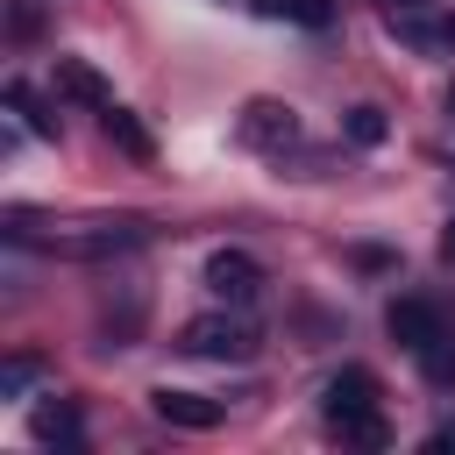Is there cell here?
Masks as SVG:
<instances>
[{"instance_id": "obj_3", "label": "cell", "mask_w": 455, "mask_h": 455, "mask_svg": "<svg viewBox=\"0 0 455 455\" xmlns=\"http://www.w3.org/2000/svg\"><path fill=\"white\" fill-rule=\"evenodd\" d=\"M206 291H213L220 306H249V299L263 291V263H256L249 249H213V256H206Z\"/></svg>"}, {"instance_id": "obj_16", "label": "cell", "mask_w": 455, "mask_h": 455, "mask_svg": "<svg viewBox=\"0 0 455 455\" xmlns=\"http://www.w3.org/2000/svg\"><path fill=\"white\" fill-rule=\"evenodd\" d=\"M441 256H448V263H455V220H448V235H441Z\"/></svg>"}, {"instance_id": "obj_19", "label": "cell", "mask_w": 455, "mask_h": 455, "mask_svg": "<svg viewBox=\"0 0 455 455\" xmlns=\"http://www.w3.org/2000/svg\"><path fill=\"white\" fill-rule=\"evenodd\" d=\"M391 7H412V0H391Z\"/></svg>"}, {"instance_id": "obj_18", "label": "cell", "mask_w": 455, "mask_h": 455, "mask_svg": "<svg viewBox=\"0 0 455 455\" xmlns=\"http://www.w3.org/2000/svg\"><path fill=\"white\" fill-rule=\"evenodd\" d=\"M448 114H455V85H448Z\"/></svg>"}, {"instance_id": "obj_5", "label": "cell", "mask_w": 455, "mask_h": 455, "mask_svg": "<svg viewBox=\"0 0 455 455\" xmlns=\"http://www.w3.org/2000/svg\"><path fill=\"white\" fill-rule=\"evenodd\" d=\"M135 242H149L142 220H92V228H78V235H57L50 249H57V256H121V249H135Z\"/></svg>"}, {"instance_id": "obj_14", "label": "cell", "mask_w": 455, "mask_h": 455, "mask_svg": "<svg viewBox=\"0 0 455 455\" xmlns=\"http://www.w3.org/2000/svg\"><path fill=\"white\" fill-rule=\"evenodd\" d=\"M28 384H36V355H14V363L0 370V391L14 398V391H28Z\"/></svg>"}, {"instance_id": "obj_10", "label": "cell", "mask_w": 455, "mask_h": 455, "mask_svg": "<svg viewBox=\"0 0 455 455\" xmlns=\"http://www.w3.org/2000/svg\"><path fill=\"white\" fill-rule=\"evenodd\" d=\"M270 21H299V28H327L334 21V0H256Z\"/></svg>"}, {"instance_id": "obj_7", "label": "cell", "mask_w": 455, "mask_h": 455, "mask_svg": "<svg viewBox=\"0 0 455 455\" xmlns=\"http://www.w3.org/2000/svg\"><path fill=\"white\" fill-rule=\"evenodd\" d=\"M291 135H299L291 107H277V100H249V107H242V142H249V149H284Z\"/></svg>"}, {"instance_id": "obj_2", "label": "cell", "mask_w": 455, "mask_h": 455, "mask_svg": "<svg viewBox=\"0 0 455 455\" xmlns=\"http://www.w3.org/2000/svg\"><path fill=\"white\" fill-rule=\"evenodd\" d=\"M178 348L199 355V363H249L256 355V327L242 313H199L178 327Z\"/></svg>"}, {"instance_id": "obj_13", "label": "cell", "mask_w": 455, "mask_h": 455, "mask_svg": "<svg viewBox=\"0 0 455 455\" xmlns=\"http://www.w3.org/2000/svg\"><path fill=\"white\" fill-rule=\"evenodd\" d=\"M36 434H43V441H78V412H71V405H57V412H36Z\"/></svg>"}, {"instance_id": "obj_12", "label": "cell", "mask_w": 455, "mask_h": 455, "mask_svg": "<svg viewBox=\"0 0 455 455\" xmlns=\"http://www.w3.org/2000/svg\"><path fill=\"white\" fill-rule=\"evenodd\" d=\"M7 107H14V114H21V121H28V128H36V135H57V121H50V114H43V100H36V92H28V85H21V78H14V85H7Z\"/></svg>"}, {"instance_id": "obj_9", "label": "cell", "mask_w": 455, "mask_h": 455, "mask_svg": "<svg viewBox=\"0 0 455 455\" xmlns=\"http://www.w3.org/2000/svg\"><path fill=\"white\" fill-rule=\"evenodd\" d=\"M100 128H107V142L121 149V156H135V164H149V128L128 114V107H107L100 114Z\"/></svg>"}, {"instance_id": "obj_6", "label": "cell", "mask_w": 455, "mask_h": 455, "mask_svg": "<svg viewBox=\"0 0 455 455\" xmlns=\"http://www.w3.org/2000/svg\"><path fill=\"white\" fill-rule=\"evenodd\" d=\"M149 412L164 419V427H185V434H206V427H220V398H199V391H149Z\"/></svg>"}, {"instance_id": "obj_11", "label": "cell", "mask_w": 455, "mask_h": 455, "mask_svg": "<svg viewBox=\"0 0 455 455\" xmlns=\"http://www.w3.org/2000/svg\"><path fill=\"white\" fill-rule=\"evenodd\" d=\"M384 128H391V121H384V107H348V114H341V135H348L355 149H377V142H384Z\"/></svg>"}, {"instance_id": "obj_8", "label": "cell", "mask_w": 455, "mask_h": 455, "mask_svg": "<svg viewBox=\"0 0 455 455\" xmlns=\"http://www.w3.org/2000/svg\"><path fill=\"white\" fill-rule=\"evenodd\" d=\"M57 92H64V100H78V107H92V114H107V107H114V85H107L85 57H57Z\"/></svg>"}, {"instance_id": "obj_15", "label": "cell", "mask_w": 455, "mask_h": 455, "mask_svg": "<svg viewBox=\"0 0 455 455\" xmlns=\"http://www.w3.org/2000/svg\"><path fill=\"white\" fill-rule=\"evenodd\" d=\"M427 448H455V419H448V427H434V434H427Z\"/></svg>"}, {"instance_id": "obj_1", "label": "cell", "mask_w": 455, "mask_h": 455, "mask_svg": "<svg viewBox=\"0 0 455 455\" xmlns=\"http://www.w3.org/2000/svg\"><path fill=\"white\" fill-rule=\"evenodd\" d=\"M320 412H327V427H334L341 441H355V448H384V441H391V427H384V412H377V377H370L363 363H348V370L327 377Z\"/></svg>"}, {"instance_id": "obj_4", "label": "cell", "mask_w": 455, "mask_h": 455, "mask_svg": "<svg viewBox=\"0 0 455 455\" xmlns=\"http://www.w3.org/2000/svg\"><path fill=\"white\" fill-rule=\"evenodd\" d=\"M384 327H391V341H398V348H412V355H427V348H441V341H448V334H441V306H434V299H391Z\"/></svg>"}, {"instance_id": "obj_17", "label": "cell", "mask_w": 455, "mask_h": 455, "mask_svg": "<svg viewBox=\"0 0 455 455\" xmlns=\"http://www.w3.org/2000/svg\"><path fill=\"white\" fill-rule=\"evenodd\" d=\"M441 36H448V43H455V14H448V21H441Z\"/></svg>"}]
</instances>
